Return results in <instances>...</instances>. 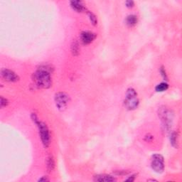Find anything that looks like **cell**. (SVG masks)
Masks as SVG:
<instances>
[{
	"mask_svg": "<svg viewBox=\"0 0 182 182\" xmlns=\"http://www.w3.org/2000/svg\"><path fill=\"white\" fill-rule=\"evenodd\" d=\"M33 81L39 88L48 89L52 86L51 68L47 65L41 66L32 75Z\"/></svg>",
	"mask_w": 182,
	"mask_h": 182,
	"instance_id": "cell-1",
	"label": "cell"
},
{
	"mask_svg": "<svg viewBox=\"0 0 182 182\" xmlns=\"http://www.w3.org/2000/svg\"><path fill=\"white\" fill-rule=\"evenodd\" d=\"M32 119L36 125L38 126L42 143L45 147H47L50 144V141H51V135H50L48 127L44 122H40L35 114H32Z\"/></svg>",
	"mask_w": 182,
	"mask_h": 182,
	"instance_id": "cell-2",
	"label": "cell"
},
{
	"mask_svg": "<svg viewBox=\"0 0 182 182\" xmlns=\"http://www.w3.org/2000/svg\"><path fill=\"white\" fill-rule=\"evenodd\" d=\"M124 104L129 110H134L138 107L139 101L138 97V93L134 88H130L127 90Z\"/></svg>",
	"mask_w": 182,
	"mask_h": 182,
	"instance_id": "cell-3",
	"label": "cell"
},
{
	"mask_svg": "<svg viewBox=\"0 0 182 182\" xmlns=\"http://www.w3.org/2000/svg\"><path fill=\"white\" fill-rule=\"evenodd\" d=\"M159 117L162 122L163 126L167 130H169L172 125L174 113L165 106L161 107L159 109Z\"/></svg>",
	"mask_w": 182,
	"mask_h": 182,
	"instance_id": "cell-4",
	"label": "cell"
},
{
	"mask_svg": "<svg viewBox=\"0 0 182 182\" xmlns=\"http://www.w3.org/2000/svg\"><path fill=\"white\" fill-rule=\"evenodd\" d=\"M54 99L56 107L60 111H63L66 109L68 102L70 101L69 96L63 92L57 93L55 95Z\"/></svg>",
	"mask_w": 182,
	"mask_h": 182,
	"instance_id": "cell-5",
	"label": "cell"
},
{
	"mask_svg": "<svg viewBox=\"0 0 182 182\" xmlns=\"http://www.w3.org/2000/svg\"><path fill=\"white\" fill-rule=\"evenodd\" d=\"M151 167L155 172L161 174L164 170V160L161 154H155L152 157Z\"/></svg>",
	"mask_w": 182,
	"mask_h": 182,
	"instance_id": "cell-6",
	"label": "cell"
},
{
	"mask_svg": "<svg viewBox=\"0 0 182 182\" xmlns=\"http://www.w3.org/2000/svg\"><path fill=\"white\" fill-rule=\"evenodd\" d=\"M1 76L4 81L10 83H15L19 81V76L13 70L7 68H2L1 70Z\"/></svg>",
	"mask_w": 182,
	"mask_h": 182,
	"instance_id": "cell-7",
	"label": "cell"
},
{
	"mask_svg": "<svg viewBox=\"0 0 182 182\" xmlns=\"http://www.w3.org/2000/svg\"><path fill=\"white\" fill-rule=\"evenodd\" d=\"M96 36V34L92 32V31H84L81 34V40L83 44L88 45L94 41Z\"/></svg>",
	"mask_w": 182,
	"mask_h": 182,
	"instance_id": "cell-8",
	"label": "cell"
},
{
	"mask_svg": "<svg viewBox=\"0 0 182 182\" xmlns=\"http://www.w3.org/2000/svg\"><path fill=\"white\" fill-rule=\"evenodd\" d=\"M70 7H72L73 10H75L77 12H85L87 11L86 7L84 5L83 2L81 1H72L70 2ZM88 12V11H87Z\"/></svg>",
	"mask_w": 182,
	"mask_h": 182,
	"instance_id": "cell-9",
	"label": "cell"
},
{
	"mask_svg": "<svg viewBox=\"0 0 182 182\" xmlns=\"http://www.w3.org/2000/svg\"><path fill=\"white\" fill-rule=\"evenodd\" d=\"M93 180L97 182H113L115 181L117 179L111 175L97 174L94 176Z\"/></svg>",
	"mask_w": 182,
	"mask_h": 182,
	"instance_id": "cell-10",
	"label": "cell"
},
{
	"mask_svg": "<svg viewBox=\"0 0 182 182\" xmlns=\"http://www.w3.org/2000/svg\"><path fill=\"white\" fill-rule=\"evenodd\" d=\"M138 22V18L136 15L130 14L125 19V23L130 27H133V26H135Z\"/></svg>",
	"mask_w": 182,
	"mask_h": 182,
	"instance_id": "cell-11",
	"label": "cell"
},
{
	"mask_svg": "<svg viewBox=\"0 0 182 182\" xmlns=\"http://www.w3.org/2000/svg\"><path fill=\"white\" fill-rule=\"evenodd\" d=\"M70 51L72 55L74 56H77L80 54V45L77 40H74L72 42L70 47Z\"/></svg>",
	"mask_w": 182,
	"mask_h": 182,
	"instance_id": "cell-12",
	"label": "cell"
},
{
	"mask_svg": "<svg viewBox=\"0 0 182 182\" xmlns=\"http://www.w3.org/2000/svg\"><path fill=\"white\" fill-rule=\"evenodd\" d=\"M46 164H47V170H48L49 172H51V171L54 169L55 161L54 159V157H53L52 155H50V156H49L48 158H47Z\"/></svg>",
	"mask_w": 182,
	"mask_h": 182,
	"instance_id": "cell-13",
	"label": "cell"
},
{
	"mask_svg": "<svg viewBox=\"0 0 182 182\" xmlns=\"http://www.w3.org/2000/svg\"><path fill=\"white\" fill-rule=\"evenodd\" d=\"M169 88V85L166 82H163V83H161L156 86L155 88V91L157 92H159V93H162V92H164L167 91Z\"/></svg>",
	"mask_w": 182,
	"mask_h": 182,
	"instance_id": "cell-14",
	"label": "cell"
},
{
	"mask_svg": "<svg viewBox=\"0 0 182 182\" xmlns=\"http://www.w3.org/2000/svg\"><path fill=\"white\" fill-rule=\"evenodd\" d=\"M170 142L171 145L173 147L177 148L178 147V135L177 133H172V134H171V138H170Z\"/></svg>",
	"mask_w": 182,
	"mask_h": 182,
	"instance_id": "cell-15",
	"label": "cell"
},
{
	"mask_svg": "<svg viewBox=\"0 0 182 182\" xmlns=\"http://www.w3.org/2000/svg\"><path fill=\"white\" fill-rule=\"evenodd\" d=\"M88 14L89 16V19L91 20L92 24L93 26H96L97 24V17L95 15L93 12L88 11Z\"/></svg>",
	"mask_w": 182,
	"mask_h": 182,
	"instance_id": "cell-16",
	"label": "cell"
},
{
	"mask_svg": "<svg viewBox=\"0 0 182 182\" xmlns=\"http://www.w3.org/2000/svg\"><path fill=\"white\" fill-rule=\"evenodd\" d=\"M8 104H9V101L7 98H5L3 96L1 97V102H0V106L1 108H4L5 107H7Z\"/></svg>",
	"mask_w": 182,
	"mask_h": 182,
	"instance_id": "cell-17",
	"label": "cell"
},
{
	"mask_svg": "<svg viewBox=\"0 0 182 182\" xmlns=\"http://www.w3.org/2000/svg\"><path fill=\"white\" fill-rule=\"evenodd\" d=\"M160 73H161V75H162V78L164 79V81H167L168 80L167 72H166V70L164 69V68L163 66H162V67L160 68Z\"/></svg>",
	"mask_w": 182,
	"mask_h": 182,
	"instance_id": "cell-18",
	"label": "cell"
},
{
	"mask_svg": "<svg viewBox=\"0 0 182 182\" xmlns=\"http://www.w3.org/2000/svg\"><path fill=\"white\" fill-rule=\"evenodd\" d=\"M126 7L128 8H133L134 6V2L133 1H127L125 2Z\"/></svg>",
	"mask_w": 182,
	"mask_h": 182,
	"instance_id": "cell-19",
	"label": "cell"
},
{
	"mask_svg": "<svg viewBox=\"0 0 182 182\" xmlns=\"http://www.w3.org/2000/svg\"><path fill=\"white\" fill-rule=\"evenodd\" d=\"M137 177V174H133V175H132L131 176H130V177L127 178V179H125V181H134V180H135V179Z\"/></svg>",
	"mask_w": 182,
	"mask_h": 182,
	"instance_id": "cell-20",
	"label": "cell"
},
{
	"mask_svg": "<svg viewBox=\"0 0 182 182\" xmlns=\"http://www.w3.org/2000/svg\"><path fill=\"white\" fill-rule=\"evenodd\" d=\"M50 179L48 178V176H42L40 179H39L38 181H41V182H46V181H49Z\"/></svg>",
	"mask_w": 182,
	"mask_h": 182,
	"instance_id": "cell-21",
	"label": "cell"
},
{
	"mask_svg": "<svg viewBox=\"0 0 182 182\" xmlns=\"http://www.w3.org/2000/svg\"><path fill=\"white\" fill-rule=\"evenodd\" d=\"M147 181H156L157 180H155V179H148V180H147Z\"/></svg>",
	"mask_w": 182,
	"mask_h": 182,
	"instance_id": "cell-22",
	"label": "cell"
}]
</instances>
